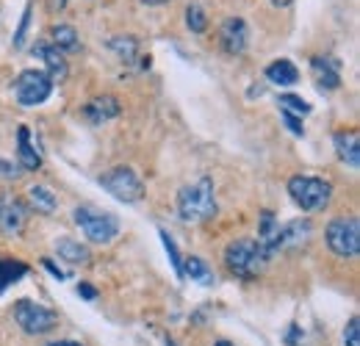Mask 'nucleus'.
Here are the masks:
<instances>
[{
	"mask_svg": "<svg viewBox=\"0 0 360 346\" xmlns=\"http://www.w3.org/2000/svg\"><path fill=\"white\" fill-rule=\"evenodd\" d=\"M217 194H214V183L211 177H200L191 186H183L178 194V214L183 222L191 224H202L217 219Z\"/></svg>",
	"mask_w": 360,
	"mask_h": 346,
	"instance_id": "f257e3e1",
	"label": "nucleus"
},
{
	"mask_svg": "<svg viewBox=\"0 0 360 346\" xmlns=\"http://www.w3.org/2000/svg\"><path fill=\"white\" fill-rule=\"evenodd\" d=\"M269 260L271 255L258 244V238H236L225 250L227 269L241 280H255L266 269Z\"/></svg>",
	"mask_w": 360,
	"mask_h": 346,
	"instance_id": "f03ea898",
	"label": "nucleus"
},
{
	"mask_svg": "<svg viewBox=\"0 0 360 346\" xmlns=\"http://www.w3.org/2000/svg\"><path fill=\"white\" fill-rule=\"evenodd\" d=\"M288 194L302 211H324L333 200V183L324 177L294 174L288 180Z\"/></svg>",
	"mask_w": 360,
	"mask_h": 346,
	"instance_id": "7ed1b4c3",
	"label": "nucleus"
},
{
	"mask_svg": "<svg viewBox=\"0 0 360 346\" xmlns=\"http://www.w3.org/2000/svg\"><path fill=\"white\" fill-rule=\"evenodd\" d=\"M72 217H75V224L81 227V233L94 244H111L120 233V219L111 211H100L94 205H81V208H75Z\"/></svg>",
	"mask_w": 360,
	"mask_h": 346,
	"instance_id": "20e7f679",
	"label": "nucleus"
},
{
	"mask_svg": "<svg viewBox=\"0 0 360 346\" xmlns=\"http://www.w3.org/2000/svg\"><path fill=\"white\" fill-rule=\"evenodd\" d=\"M324 241L338 258H355L360 252V222L355 217L333 219L324 230Z\"/></svg>",
	"mask_w": 360,
	"mask_h": 346,
	"instance_id": "39448f33",
	"label": "nucleus"
},
{
	"mask_svg": "<svg viewBox=\"0 0 360 346\" xmlns=\"http://www.w3.org/2000/svg\"><path fill=\"white\" fill-rule=\"evenodd\" d=\"M100 186L111 194V197H117L120 203H139L141 197H144V183H141V177L131 169V167H117V169H111V172H105L100 177Z\"/></svg>",
	"mask_w": 360,
	"mask_h": 346,
	"instance_id": "423d86ee",
	"label": "nucleus"
},
{
	"mask_svg": "<svg viewBox=\"0 0 360 346\" xmlns=\"http://www.w3.org/2000/svg\"><path fill=\"white\" fill-rule=\"evenodd\" d=\"M14 94H17V103L25 105V108L42 105L47 97L53 94V81L47 78V72H42V70H25L14 81Z\"/></svg>",
	"mask_w": 360,
	"mask_h": 346,
	"instance_id": "0eeeda50",
	"label": "nucleus"
},
{
	"mask_svg": "<svg viewBox=\"0 0 360 346\" xmlns=\"http://www.w3.org/2000/svg\"><path fill=\"white\" fill-rule=\"evenodd\" d=\"M14 319L28 335H45L58 324L56 310H50L39 302H31V300H20L14 305Z\"/></svg>",
	"mask_w": 360,
	"mask_h": 346,
	"instance_id": "6e6552de",
	"label": "nucleus"
},
{
	"mask_svg": "<svg viewBox=\"0 0 360 346\" xmlns=\"http://www.w3.org/2000/svg\"><path fill=\"white\" fill-rule=\"evenodd\" d=\"M28 224V205L11 191H0V233L20 236Z\"/></svg>",
	"mask_w": 360,
	"mask_h": 346,
	"instance_id": "1a4fd4ad",
	"label": "nucleus"
},
{
	"mask_svg": "<svg viewBox=\"0 0 360 346\" xmlns=\"http://www.w3.org/2000/svg\"><path fill=\"white\" fill-rule=\"evenodd\" d=\"M219 42H222V50L227 56H241L247 50V42H250V31H247V23L241 17H230L225 20L222 31H219Z\"/></svg>",
	"mask_w": 360,
	"mask_h": 346,
	"instance_id": "9d476101",
	"label": "nucleus"
},
{
	"mask_svg": "<svg viewBox=\"0 0 360 346\" xmlns=\"http://www.w3.org/2000/svg\"><path fill=\"white\" fill-rule=\"evenodd\" d=\"M120 111L122 108H120V100L114 94H100V97L89 100L86 108H84V114H86V120H89L91 125H103V122L120 117Z\"/></svg>",
	"mask_w": 360,
	"mask_h": 346,
	"instance_id": "9b49d317",
	"label": "nucleus"
},
{
	"mask_svg": "<svg viewBox=\"0 0 360 346\" xmlns=\"http://www.w3.org/2000/svg\"><path fill=\"white\" fill-rule=\"evenodd\" d=\"M333 144H335L338 158H341L347 167L358 169L360 167V133L358 130H338V133L333 136Z\"/></svg>",
	"mask_w": 360,
	"mask_h": 346,
	"instance_id": "f8f14e48",
	"label": "nucleus"
},
{
	"mask_svg": "<svg viewBox=\"0 0 360 346\" xmlns=\"http://www.w3.org/2000/svg\"><path fill=\"white\" fill-rule=\"evenodd\" d=\"M311 70H314V75H316V84L321 89L333 91V89L341 86V64H338L335 58H330V56H316L314 61H311Z\"/></svg>",
	"mask_w": 360,
	"mask_h": 346,
	"instance_id": "ddd939ff",
	"label": "nucleus"
},
{
	"mask_svg": "<svg viewBox=\"0 0 360 346\" xmlns=\"http://www.w3.org/2000/svg\"><path fill=\"white\" fill-rule=\"evenodd\" d=\"M34 56H39L42 61H45L47 67V78L53 81V84H61L64 78H67V61H64V56H61V50H56L53 44H37L34 47Z\"/></svg>",
	"mask_w": 360,
	"mask_h": 346,
	"instance_id": "4468645a",
	"label": "nucleus"
},
{
	"mask_svg": "<svg viewBox=\"0 0 360 346\" xmlns=\"http://www.w3.org/2000/svg\"><path fill=\"white\" fill-rule=\"evenodd\" d=\"M17 158H20V169H25V172H34L42 167V155L31 144V130L25 125H20V130H17Z\"/></svg>",
	"mask_w": 360,
	"mask_h": 346,
	"instance_id": "2eb2a0df",
	"label": "nucleus"
},
{
	"mask_svg": "<svg viewBox=\"0 0 360 346\" xmlns=\"http://www.w3.org/2000/svg\"><path fill=\"white\" fill-rule=\"evenodd\" d=\"M308 236H311V222L308 219H297V222L280 224V230H277V250L300 247V244L308 241Z\"/></svg>",
	"mask_w": 360,
	"mask_h": 346,
	"instance_id": "dca6fc26",
	"label": "nucleus"
},
{
	"mask_svg": "<svg viewBox=\"0 0 360 346\" xmlns=\"http://www.w3.org/2000/svg\"><path fill=\"white\" fill-rule=\"evenodd\" d=\"M56 252H58V258L67 260V263H72V266H84V263H89L91 260L89 247L81 244V241H75V238H70V236L56 238Z\"/></svg>",
	"mask_w": 360,
	"mask_h": 346,
	"instance_id": "f3484780",
	"label": "nucleus"
},
{
	"mask_svg": "<svg viewBox=\"0 0 360 346\" xmlns=\"http://www.w3.org/2000/svg\"><path fill=\"white\" fill-rule=\"evenodd\" d=\"M266 81L274 86H294L300 81V70L288 58H277L266 67Z\"/></svg>",
	"mask_w": 360,
	"mask_h": 346,
	"instance_id": "a211bd4d",
	"label": "nucleus"
},
{
	"mask_svg": "<svg viewBox=\"0 0 360 346\" xmlns=\"http://www.w3.org/2000/svg\"><path fill=\"white\" fill-rule=\"evenodd\" d=\"M28 205H31L37 214L50 217V214H56L58 200H56V194H53L47 186H31V188H28Z\"/></svg>",
	"mask_w": 360,
	"mask_h": 346,
	"instance_id": "6ab92c4d",
	"label": "nucleus"
},
{
	"mask_svg": "<svg viewBox=\"0 0 360 346\" xmlns=\"http://www.w3.org/2000/svg\"><path fill=\"white\" fill-rule=\"evenodd\" d=\"M50 39L56 50H64V53H78L81 50V39H78V31L72 25H53L50 28Z\"/></svg>",
	"mask_w": 360,
	"mask_h": 346,
	"instance_id": "aec40b11",
	"label": "nucleus"
},
{
	"mask_svg": "<svg viewBox=\"0 0 360 346\" xmlns=\"http://www.w3.org/2000/svg\"><path fill=\"white\" fill-rule=\"evenodd\" d=\"M183 277H191L194 283H202V286H214V271L208 269V263L197 255H188L183 258Z\"/></svg>",
	"mask_w": 360,
	"mask_h": 346,
	"instance_id": "412c9836",
	"label": "nucleus"
},
{
	"mask_svg": "<svg viewBox=\"0 0 360 346\" xmlns=\"http://www.w3.org/2000/svg\"><path fill=\"white\" fill-rule=\"evenodd\" d=\"M25 274H28V266H25L22 260L0 258V294H3L11 283H17L20 277H25Z\"/></svg>",
	"mask_w": 360,
	"mask_h": 346,
	"instance_id": "4be33fe9",
	"label": "nucleus"
},
{
	"mask_svg": "<svg viewBox=\"0 0 360 346\" xmlns=\"http://www.w3.org/2000/svg\"><path fill=\"white\" fill-rule=\"evenodd\" d=\"M280 111L283 114H294V117H305V114H311V105L302 100V97H297V94H280Z\"/></svg>",
	"mask_w": 360,
	"mask_h": 346,
	"instance_id": "5701e85b",
	"label": "nucleus"
},
{
	"mask_svg": "<svg viewBox=\"0 0 360 346\" xmlns=\"http://www.w3.org/2000/svg\"><path fill=\"white\" fill-rule=\"evenodd\" d=\"M186 25H188L191 34H205V28H208V17H205V11H202L197 3L186 6Z\"/></svg>",
	"mask_w": 360,
	"mask_h": 346,
	"instance_id": "b1692460",
	"label": "nucleus"
},
{
	"mask_svg": "<svg viewBox=\"0 0 360 346\" xmlns=\"http://www.w3.org/2000/svg\"><path fill=\"white\" fill-rule=\"evenodd\" d=\"M108 44H111V50H117L125 61H134L136 53H139V39H136V37H114Z\"/></svg>",
	"mask_w": 360,
	"mask_h": 346,
	"instance_id": "393cba45",
	"label": "nucleus"
},
{
	"mask_svg": "<svg viewBox=\"0 0 360 346\" xmlns=\"http://www.w3.org/2000/svg\"><path fill=\"white\" fill-rule=\"evenodd\" d=\"M161 241H164V250H167V255H169V260H172V266H175V274H178L180 280H183V258H180L175 238H172V236H169L167 230H161Z\"/></svg>",
	"mask_w": 360,
	"mask_h": 346,
	"instance_id": "a878e982",
	"label": "nucleus"
},
{
	"mask_svg": "<svg viewBox=\"0 0 360 346\" xmlns=\"http://www.w3.org/2000/svg\"><path fill=\"white\" fill-rule=\"evenodd\" d=\"M31 11H34V6L28 3V6H25V11H22V20H20V28L14 31V50H20V47L25 44V34H28V25H31Z\"/></svg>",
	"mask_w": 360,
	"mask_h": 346,
	"instance_id": "bb28decb",
	"label": "nucleus"
},
{
	"mask_svg": "<svg viewBox=\"0 0 360 346\" xmlns=\"http://www.w3.org/2000/svg\"><path fill=\"white\" fill-rule=\"evenodd\" d=\"M344 344L360 346V319L358 316L349 319V324H347V330H344Z\"/></svg>",
	"mask_w": 360,
	"mask_h": 346,
	"instance_id": "cd10ccee",
	"label": "nucleus"
},
{
	"mask_svg": "<svg viewBox=\"0 0 360 346\" xmlns=\"http://www.w3.org/2000/svg\"><path fill=\"white\" fill-rule=\"evenodd\" d=\"M283 120H285V125H288V130H291L294 136H302V133H305L300 117H294V114H283Z\"/></svg>",
	"mask_w": 360,
	"mask_h": 346,
	"instance_id": "c85d7f7f",
	"label": "nucleus"
},
{
	"mask_svg": "<svg viewBox=\"0 0 360 346\" xmlns=\"http://www.w3.org/2000/svg\"><path fill=\"white\" fill-rule=\"evenodd\" d=\"M20 167H14V164H8V161H3V158H0V177H8V180H11V177H20Z\"/></svg>",
	"mask_w": 360,
	"mask_h": 346,
	"instance_id": "c756f323",
	"label": "nucleus"
},
{
	"mask_svg": "<svg viewBox=\"0 0 360 346\" xmlns=\"http://www.w3.org/2000/svg\"><path fill=\"white\" fill-rule=\"evenodd\" d=\"M42 263H45V269L53 274V277H58V280H64V277H67V274H64L58 266H53V260H50V258H42Z\"/></svg>",
	"mask_w": 360,
	"mask_h": 346,
	"instance_id": "7c9ffc66",
	"label": "nucleus"
},
{
	"mask_svg": "<svg viewBox=\"0 0 360 346\" xmlns=\"http://www.w3.org/2000/svg\"><path fill=\"white\" fill-rule=\"evenodd\" d=\"M78 294H81L84 300H94V297H97V291H94L91 286H86V283H81V286H78Z\"/></svg>",
	"mask_w": 360,
	"mask_h": 346,
	"instance_id": "2f4dec72",
	"label": "nucleus"
},
{
	"mask_svg": "<svg viewBox=\"0 0 360 346\" xmlns=\"http://www.w3.org/2000/svg\"><path fill=\"white\" fill-rule=\"evenodd\" d=\"M271 6H277V8H285V6H291L294 0H269Z\"/></svg>",
	"mask_w": 360,
	"mask_h": 346,
	"instance_id": "473e14b6",
	"label": "nucleus"
},
{
	"mask_svg": "<svg viewBox=\"0 0 360 346\" xmlns=\"http://www.w3.org/2000/svg\"><path fill=\"white\" fill-rule=\"evenodd\" d=\"M147 6H164V3H169V0H144Z\"/></svg>",
	"mask_w": 360,
	"mask_h": 346,
	"instance_id": "72a5a7b5",
	"label": "nucleus"
},
{
	"mask_svg": "<svg viewBox=\"0 0 360 346\" xmlns=\"http://www.w3.org/2000/svg\"><path fill=\"white\" fill-rule=\"evenodd\" d=\"M50 346H81V344H72V341H56V344H50Z\"/></svg>",
	"mask_w": 360,
	"mask_h": 346,
	"instance_id": "f704fd0d",
	"label": "nucleus"
},
{
	"mask_svg": "<svg viewBox=\"0 0 360 346\" xmlns=\"http://www.w3.org/2000/svg\"><path fill=\"white\" fill-rule=\"evenodd\" d=\"M214 346H236V344H230V341H217Z\"/></svg>",
	"mask_w": 360,
	"mask_h": 346,
	"instance_id": "c9c22d12",
	"label": "nucleus"
},
{
	"mask_svg": "<svg viewBox=\"0 0 360 346\" xmlns=\"http://www.w3.org/2000/svg\"><path fill=\"white\" fill-rule=\"evenodd\" d=\"M56 3H58V8H64V6L70 3V0H56Z\"/></svg>",
	"mask_w": 360,
	"mask_h": 346,
	"instance_id": "e433bc0d",
	"label": "nucleus"
}]
</instances>
